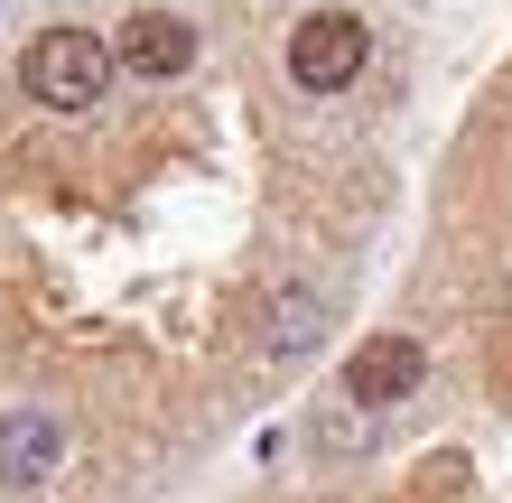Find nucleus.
<instances>
[{"mask_svg": "<svg viewBox=\"0 0 512 503\" xmlns=\"http://www.w3.org/2000/svg\"><path fill=\"white\" fill-rule=\"evenodd\" d=\"M122 66H131V75H177V66H196V28H187V19H131Z\"/></svg>", "mask_w": 512, "mask_h": 503, "instance_id": "423d86ee", "label": "nucleus"}, {"mask_svg": "<svg viewBox=\"0 0 512 503\" xmlns=\"http://www.w3.org/2000/svg\"><path fill=\"white\" fill-rule=\"evenodd\" d=\"M56 466H66V429H56L47 410H0V485L38 494Z\"/></svg>", "mask_w": 512, "mask_h": 503, "instance_id": "20e7f679", "label": "nucleus"}, {"mask_svg": "<svg viewBox=\"0 0 512 503\" xmlns=\"http://www.w3.org/2000/svg\"><path fill=\"white\" fill-rule=\"evenodd\" d=\"M364 56H373V38H364V19H354V10L298 19V38H289V84H298V94H345V84L364 75Z\"/></svg>", "mask_w": 512, "mask_h": 503, "instance_id": "f03ea898", "label": "nucleus"}, {"mask_svg": "<svg viewBox=\"0 0 512 503\" xmlns=\"http://www.w3.org/2000/svg\"><path fill=\"white\" fill-rule=\"evenodd\" d=\"M317 336H326V299L317 289H280L270 299V327H261V364H298Z\"/></svg>", "mask_w": 512, "mask_h": 503, "instance_id": "39448f33", "label": "nucleus"}, {"mask_svg": "<svg viewBox=\"0 0 512 503\" xmlns=\"http://www.w3.org/2000/svg\"><path fill=\"white\" fill-rule=\"evenodd\" d=\"M112 75H122V56H112L94 28H47V38H28V94L47 112H94L112 94Z\"/></svg>", "mask_w": 512, "mask_h": 503, "instance_id": "f257e3e1", "label": "nucleus"}, {"mask_svg": "<svg viewBox=\"0 0 512 503\" xmlns=\"http://www.w3.org/2000/svg\"><path fill=\"white\" fill-rule=\"evenodd\" d=\"M419 382H429V354H419V336H373V345H354V364H345V401L391 410V401H410Z\"/></svg>", "mask_w": 512, "mask_h": 503, "instance_id": "7ed1b4c3", "label": "nucleus"}]
</instances>
